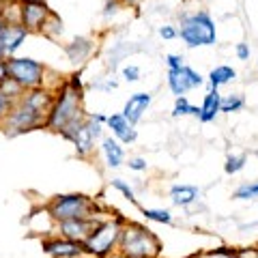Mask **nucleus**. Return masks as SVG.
I'll use <instances>...</instances> for the list:
<instances>
[{
	"instance_id": "f257e3e1",
	"label": "nucleus",
	"mask_w": 258,
	"mask_h": 258,
	"mask_svg": "<svg viewBox=\"0 0 258 258\" xmlns=\"http://www.w3.org/2000/svg\"><path fill=\"white\" fill-rule=\"evenodd\" d=\"M82 99H84V93L76 91L67 80H64V82H58V86L54 88V103L45 116L47 132H54V134L60 136L67 127L76 125L78 120H82L86 116Z\"/></svg>"
},
{
	"instance_id": "f03ea898",
	"label": "nucleus",
	"mask_w": 258,
	"mask_h": 258,
	"mask_svg": "<svg viewBox=\"0 0 258 258\" xmlns=\"http://www.w3.org/2000/svg\"><path fill=\"white\" fill-rule=\"evenodd\" d=\"M47 213L52 220L67 222V220H86V217H103V207L97 198L86 194H58L47 200Z\"/></svg>"
},
{
	"instance_id": "7ed1b4c3",
	"label": "nucleus",
	"mask_w": 258,
	"mask_h": 258,
	"mask_svg": "<svg viewBox=\"0 0 258 258\" xmlns=\"http://www.w3.org/2000/svg\"><path fill=\"white\" fill-rule=\"evenodd\" d=\"M127 224V217L120 213L103 217V220L95 226L91 237L84 241V254L88 258H108L114 252H118L120 235H123V226Z\"/></svg>"
},
{
	"instance_id": "20e7f679",
	"label": "nucleus",
	"mask_w": 258,
	"mask_h": 258,
	"mask_svg": "<svg viewBox=\"0 0 258 258\" xmlns=\"http://www.w3.org/2000/svg\"><path fill=\"white\" fill-rule=\"evenodd\" d=\"M118 254H123L125 258H159L161 241L149 226L127 220L120 235Z\"/></svg>"
},
{
	"instance_id": "39448f33",
	"label": "nucleus",
	"mask_w": 258,
	"mask_h": 258,
	"mask_svg": "<svg viewBox=\"0 0 258 258\" xmlns=\"http://www.w3.org/2000/svg\"><path fill=\"white\" fill-rule=\"evenodd\" d=\"M106 120H108L106 114H88L86 112V116L82 120H78L76 125L64 129L60 134V138L74 144L76 155L80 159H88L95 153V140L101 138Z\"/></svg>"
},
{
	"instance_id": "423d86ee",
	"label": "nucleus",
	"mask_w": 258,
	"mask_h": 258,
	"mask_svg": "<svg viewBox=\"0 0 258 258\" xmlns=\"http://www.w3.org/2000/svg\"><path fill=\"white\" fill-rule=\"evenodd\" d=\"M179 37L187 47H211L217 43L215 22L207 11L187 13L181 18Z\"/></svg>"
},
{
	"instance_id": "0eeeda50",
	"label": "nucleus",
	"mask_w": 258,
	"mask_h": 258,
	"mask_svg": "<svg viewBox=\"0 0 258 258\" xmlns=\"http://www.w3.org/2000/svg\"><path fill=\"white\" fill-rule=\"evenodd\" d=\"M0 127L5 129V134L9 138L15 136L28 134V132H37V129H45V116L41 112L32 110L24 99L15 101V106L11 108V112L0 120Z\"/></svg>"
},
{
	"instance_id": "6e6552de",
	"label": "nucleus",
	"mask_w": 258,
	"mask_h": 258,
	"mask_svg": "<svg viewBox=\"0 0 258 258\" xmlns=\"http://www.w3.org/2000/svg\"><path fill=\"white\" fill-rule=\"evenodd\" d=\"M7 67H9V76L15 84H20L24 91H32V88H41L45 84L47 67L30 56H11L7 58Z\"/></svg>"
},
{
	"instance_id": "1a4fd4ad",
	"label": "nucleus",
	"mask_w": 258,
	"mask_h": 258,
	"mask_svg": "<svg viewBox=\"0 0 258 258\" xmlns=\"http://www.w3.org/2000/svg\"><path fill=\"white\" fill-rule=\"evenodd\" d=\"M54 9L47 5V0H39V3H24L18 5V22L28 32H37L41 35L45 22L50 20Z\"/></svg>"
},
{
	"instance_id": "9d476101",
	"label": "nucleus",
	"mask_w": 258,
	"mask_h": 258,
	"mask_svg": "<svg viewBox=\"0 0 258 258\" xmlns=\"http://www.w3.org/2000/svg\"><path fill=\"white\" fill-rule=\"evenodd\" d=\"M168 88L176 97H185V93L191 88H198L205 84V78L198 74L196 69H191L189 64H183L179 69H168Z\"/></svg>"
},
{
	"instance_id": "9b49d317",
	"label": "nucleus",
	"mask_w": 258,
	"mask_h": 258,
	"mask_svg": "<svg viewBox=\"0 0 258 258\" xmlns=\"http://www.w3.org/2000/svg\"><path fill=\"white\" fill-rule=\"evenodd\" d=\"M103 217H106V215H103ZM103 217H86V220L58 222V224H56V232H54V235L64 237L69 241H78V243H84V241L91 237V232L95 230V226L99 224Z\"/></svg>"
},
{
	"instance_id": "f8f14e48",
	"label": "nucleus",
	"mask_w": 258,
	"mask_h": 258,
	"mask_svg": "<svg viewBox=\"0 0 258 258\" xmlns=\"http://www.w3.org/2000/svg\"><path fill=\"white\" fill-rule=\"evenodd\" d=\"M41 249L50 256V258H82L84 254V245L78 241H69L58 235H50L41 239Z\"/></svg>"
},
{
	"instance_id": "ddd939ff",
	"label": "nucleus",
	"mask_w": 258,
	"mask_h": 258,
	"mask_svg": "<svg viewBox=\"0 0 258 258\" xmlns=\"http://www.w3.org/2000/svg\"><path fill=\"white\" fill-rule=\"evenodd\" d=\"M28 35L30 32L24 28L18 20H5V28L0 32V47H3L7 58H11V56L18 54L20 47L26 43Z\"/></svg>"
},
{
	"instance_id": "4468645a",
	"label": "nucleus",
	"mask_w": 258,
	"mask_h": 258,
	"mask_svg": "<svg viewBox=\"0 0 258 258\" xmlns=\"http://www.w3.org/2000/svg\"><path fill=\"white\" fill-rule=\"evenodd\" d=\"M106 127L112 132V138H116L120 144H134L136 138H138V129H136V125L129 123V120L120 114V112L108 116Z\"/></svg>"
},
{
	"instance_id": "2eb2a0df",
	"label": "nucleus",
	"mask_w": 258,
	"mask_h": 258,
	"mask_svg": "<svg viewBox=\"0 0 258 258\" xmlns=\"http://www.w3.org/2000/svg\"><path fill=\"white\" fill-rule=\"evenodd\" d=\"M151 101H153V95H151V93H134V95L125 101L123 112H120V114H123L132 125H136V123H138V120L144 116V112L149 110Z\"/></svg>"
},
{
	"instance_id": "dca6fc26",
	"label": "nucleus",
	"mask_w": 258,
	"mask_h": 258,
	"mask_svg": "<svg viewBox=\"0 0 258 258\" xmlns=\"http://www.w3.org/2000/svg\"><path fill=\"white\" fill-rule=\"evenodd\" d=\"M101 155L106 159L108 168H118V166H123V161H125L123 144H120L116 138H112V136L101 140Z\"/></svg>"
},
{
	"instance_id": "f3484780",
	"label": "nucleus",
	"mask_w": 258,
	"mask_h": 258,
	"mask_svg": "<svg viewBox=\"0 0 258 258\" xmlns=\"http://www.w3.org/2000/svg\"><path fill=\"white\" fill-rule=\"evenodd\" d=\"M220 108H222L220 91H217V88H209V93L205 95V99H203V106H200L198 120L200 123H211V120H215V116L220 114Z\"/></svg>"
},
{
	"instance_id": "a211bd4d",
	"label": "nucleus",
	"mask_w": 258,
	"mask_h": 258,
	"mask_svg": "<svg viewBox=\"0 0 258 258\" xmlns=\"http://www.w3.org/2000/svg\"><path fill=\"white\" fill-rule=\"evenodd\" d=\"M200 198V189L196 185H172L170 200L176 207H191Z\"/></svg>"
},
{
	"instance_id": "6ab92c4d",
	"label": "nucleus",
	"mask_w": 258,
	"mask_h": 258,
	"mask_svg": "<svg viewBox=\"0 0 258 258\" xmlns=\"http://www.w3.org/2000/svg\"><path fill=\"white\" fill-rule=\"evenodd\" d=\"M93 47H95V43L91 41V39L78 37V39H74L71 43L64 45V52H67V56H69V60H71V62H76V64H78V62H82V60H86L88 56H91Z\"/></svg>"
},
{
	"instance_id": "aec40b11",
	"label": "nucleus",
	"mask_w": 258,
	"mask_h": 258,
	"mask_svg": "<svg viewBox=\"0 0 258 258\" xmlns=\"http://www.w3.org/2000/svg\"><path fill=\"white\" fill-rule=\"evenodd\" d=\"M235 78H237V71L232 69V67H228V64H220V67H213L211 71H209V76H207L209 88H220V86H224V84L232 82Z\"/></svg>"
},
{
	"instance_id": "412c9836",
	"label": "nucleus",
	"mask_w": 258,
	"mask_h": 258,
	"mask_svg": "<svg viewBox=\"0 0 258 258\" xmlns=\"http://www.w3.org/2000/svg\"><path fill=\"white\" fill-rule=\"evenodd\" d=\"M172 116L179 118V116H200V108L191 106L187 97H176L174 99V106H172Z\"/></svg>"
},
{
	"instance_id": "4be33fe9",
	"label": "nucleus",
	"mask_w": 258,
	"mask_h": 258,
	"mask_svg": "<svg viewBox=\"0 0 258 258\" xmlns=\"http://www.w3.org/2000/svg\"><path fill=\"white\" fill-rule=\"evenodd\" d=\"M41 35L47 37V39H58L62 35V20L58 18V13H56V11L50 15V20L45 22Z\"/></svg>"
},
{
	"instance_id": "5701e85b",
	"label": "nucleus",
	"mask_w": 258,
	"mask_h": 258,
	"mask_svg": "<svg viewBox=\"0 0 258 258\" xmlns=\"http://www.w3.org/2000/svg\"><path fill=\"white\" fill-rule=\"evenodd\" d=\"M142 215L149 222H157V224H172V213L168 209H147L142 207Z\"/></svg>"
},
{
	"instance_id": "b1692460",
	"label": "nucleus",
	"mask_w": 258,
	"mask_h": 258,
	"mask_svg": "<svg viewBox=\"0 0 258 258\" xmlns=\"http://www.w3.org/2000/svg\"><path fill=\"white\" fill-rule=\"evenodd\" d=\"M245 108V99L241 95H228L222 97V108L220 112H226V114H232V112H241Z\"/></svg>"
},
{
	"instance_id": "393cba45",
	"label": "nucleus",
	"mask_w": 258,
	"mask_h": 258,
	"mask_svg": "<svg viewBox=\"0 0 258 258\" xmlns=\"http://www.w3.org/2000/svg\"><path fill=\"white\" fill-rule=\"evenodd\" d=\"M232 198H235V200H252V198H258V181L239 185V187L235 189V194H232Z\"/></svg>"
},
{
	"instance_id": "a878e982",
	"label": "nucleus",
	"mask_w": 258,
	"mask_h": 258,
	"mask_svg": "<svg viewBox=\"0 0 258 258\" xmlns=\"http://www.w3.org/2000/svg\"><path fill=\"white\" fill-rule=\"evenodd\" d=\"M110 185H112V187H114V189L120 194V196H123V198L127 200V203H132V205L138 207V198H136V191H134L132 187H129V185H127L123 179H112V181H110Z\"/></svg>"
},
{
	"instance_id": "bb28decb",
	"label": "nucleus",
	"mask_w": 258,
	"mask_h": 258,
	"mask_svg": "<svg viewBox=\"0 0 258 258\" xmlns=\"http://www.w3.org/2000/svg\"><path fill=\"white\" fill-rule=\"evenodd\" d=\"M191 258H239L235 247H215V249H207V252H200Z\"/></svg>"
},
{
	"instance_id": "cd10ccee",
	"label": "nucleus",
	"mask_w": 258,
	"mask_h": 258,
	"mask_svg": "<svg viewBox=\"0 0 258 258\" xmlns=\"http://www.w3.org/2000/svg\"><path fill=\"white\" fill-rule=\"evenodd\" d=\"M245 161H247L245 155H228V157H226V164H224V172L226 174L241 172L245 168Z\"/></svg>"
},
{
	"instance_id": "c85d7f7f",
	"label": "nucleus",
	"mask_w": 258,
	"mask_h": 258,
	"mask_svg": "<svg viewBox=\"0 0 258 258\" xmlns=\"http://www.w3.org/2000/svg\"><path fill=\"white\" fill-rule=\"evenodd\" d=\"M13 106H15V101H13L11 97L3 91V88H0V120H3L7 114H9Z\"/></svg>"
},
{
	"instance_id": "c756f323",
	"label": "nucleus",
	"mask_w": 258,
	"mask_h": 258,
	"mask_svg": "<svg viewBox=\"0 0 258 258\" xmlns=\"http://www.w3.org/2000/svg\"><path fill=\"white\" fill-rule=\"evenodd\" d=\"M123 78L127 80V82H138L140 80V69L136 67V64H127V67H123Z\"/></svg>"
},
{
	"instance_id": "7c9ffc66",
	"label": "nucleus",
	"mask_w": 258,
	"mask_h": 258,
	"mask_svg": "<svg viewBox=\"0 0 258 258\" xmlns=\"http://www.w3.org/2000/svg\"><path fill=\"white\" fill-rule=\"evenodd\" d=\"M127 166H129V170H134V172H142V170H147V159L144 157H132L127 161Z\"/></svg>"
},
{
	"instance_id": "2f4dec72",
	"label": "nucleus",
	"mask_w": 258,
	"mask_h": 258,
	"mask_svg": "<svg viewBox=\"0 0 258 258\" xmlns=\"http://www.w3.org/2000/svg\"><path fill=\"white\" fill-rule=\"evenodd\" d=\"M159 37H161V39H166V41H170V39H176V37H179V30H176L172 24H166V26H161V28H159Z\"/></svg>"
},
{
	"instance_id": "473e14b6",
	"label": "nucleus",
	"mask_w": 258,
	"mask_h": 258,
	"mask_svg": "<svg viewBox=\"0 0 258 258\" xmlns=\"http://www.w3.org/2000/svg\"><path fill=\"white\" fill-rule=\"evenodd\" d=\"M166 64H168V69H179V67H183V56H179V54H168L166 56Z\"/></svg>"
},
{
	"instance_id": "72a5a7b5",
	"label": "nucleus",
	"mask_w": 258,
	"mask_h": 258,
	"mask_svg": "<svg viewBox=\"0 0 258 258\" xmlns=\"http://www.w3.org/2000/svg\"><path fill=\"white\" fill-rule=\"evenodd\" d=\"M235 52H237V58L239 60H249V45L247 43H237Z\"/></svg>"
},
{
	"instance_id": "f704fd0d",
	"label": "nucleus",
	"mask_w": 258,
	"mask_h": 258,
	"mask_svg": "<svg viewBox=\"0 0 258 258\" xmlns=\"http://www.w3.org/2000/svg\"><path fill=\"white\" fill-rule=\"evenodd\" d=\"M11 76H9V67H7V60H0V86L5 82H9Z\"/></svg>"
},
{
	"instance_id": "c9c22d12",
	"label": "nucleus",
	"mask_w": 258,
	"mask_h": 258,
	"mask_svg": "<svg viewBox=\"0 0 258 258\" xmlns=\"http://www.w3.org/2000/svg\"><path fill=\"white\" fill-rule=\"evenodd\" d=\"M118 3H116V0H108V3H106V11H103V15H106V18H110V15H114L116 11H118Z\"/></svg>"
},
{
	"instance_id": "e433bc0d",
	"label": "nucleus",
	"mask_w": 258,
	"mask_h": 258,
	"mask_svg": "<svg viewBox=\"0 0 258 258\" xmlns=\"http://www.w3.org/2000/svg\"><path fill=\"white\" fill-rule=\"evenodd\" d=\"M7 9H9V3H5V0H0V20H5Z\"/></svg>"
},
{
	"instance_id": "4c0bfd02",
	"label": "nucleus",
	"mask_w": 258,
	"mask_h": 258,
	"mask_svg": "<svg viewBox=\"0 0 258 258\" xmlns=\"http://www.w3.org/2000/svg\"><path fill=\"white\" fill-rule=\"evenodd\" d=\"M116 3H118V5H125V7H136V5L140 3V0H116Z\"/></svg>"
},
{
	"instance_id": "58836bf2",
	"label": "nucleus",
	"mask_w": 258,
	"mask_h": 258,
	"mask_svg": "<svg viewBox=\"0 0 258 258\" xmlns=\"http://www.w3.org/2000/svg\"><path fill=\"white\" fill-rule=\"evenodd\" d=\"M7 3H13V5H24V3H39V0H7Z\"/></svg>"
},
{
	"instance_id": "ea45409f",
	"label": "nucleus",
	"mask_w": 258,
	"mask_h": 258,
	"mask_svg": "<svg viewBox=\"0 0 258 258\" xmlns=\"http://www.w3.org/2000/svg\"><path fill=\"white\" fill-rule=\"evenodd\" d=\"M108 258H125V256H123V254H118V252H114V254L108 256Z\"/></svg>"
},
{
	"instance_id": "a19ab883",
	"label": "nucleus",
	"mask_w": 258,
	"mask_h": 258,
	"mask_svg": "<svg viewBox=\"0 0 258 258\" xmlns=\"http://www.w3.org/2000/svg\"><path fill=\"white\" fill-rule=\"evenodd\" d=\"M0 60H7V56H5V52H3V47H0Z\"/></svg>"
},
{
	"instance_id": "79ce46f5",
	"label": "nucleus",
	"mask_w": 258,
	"mask_h": 258,
	"mask_svg": "<svg viewBox=\"0 0 258 258\" xmlns=\"http://www.w3.org/2000/svg\"><path fill=\"white\" fill-rule=\"evenodd\" d=\"M3 28H5V20H0V32H3Z\"/></svg>"
},
{
	"instance_id": "37998d69",
	"label": "nucleus",
	"mask_w": 258,
	"mask_h": 258,
	"mask_svg": "<svg viewBox=\"0 0 258 258\" xmlns=\"http://www.w3.org/2000/svg\"><path fill=\"white\" fill-rule=\"evenodd\" d=\"M82 258H88V256H82Z\"/></svg>"
},
{
	"instance_id": "c03bdc74",
	"label": "nucleus",
	"mask_w": 258,
	"mask_h": 258,
	"mask_svg": "<svg viewBox=\"0 0 258 258\" xmlns=\"http://www.w3.org/2000/svg\"><path fill=\"white\" fill-rule=\"evenodd\" d=\"M5 3H7V0H5Z\"/></svg>"
}]
</instances>
